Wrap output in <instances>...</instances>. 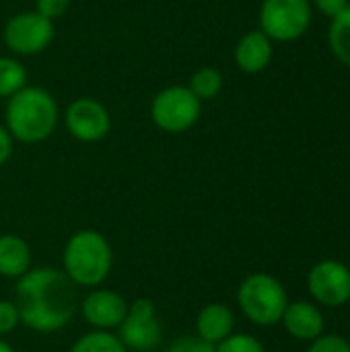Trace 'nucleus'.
Wrapping results in <instances>:
<instances>
[{"instance_id":"1","label":"nucleus","mask_w":350,"mask_h":352,"mask_svg":"<svg viewBox=\"0 0 350 352\" xmlns=\"http://www.w3.org/2000/svg\"><path fill=\"white\" fill-rule=\"evenodd\" d=\"M14 305L25 328L39 334L60 332L76 314V285L64 270L37 266L17 280Z\"/></svg>"},{"instance_id":"2","label":"nucleus","mask_w":350,"mask_h":352,"mask_svg":"<svg viewBox=\"0 0 350 352\" xmlns=\"http://www.w3.org/2000/svg\"><path fill=\"white\" fill-rule=\"evenodd\" d=\"M62 111L56 97L37 85H25L4 105V128L21 144L45 142L56 132Z\"/></svg>"},{"instance_id":"3","label":"nucleus","mask_w":350,"mask_h":352,"mask_svg":"<svg viewBox=\"0 0 350 352\" xmlns=\"http://www.w3.org/2000/svg\"><path fill=\"white\" fill-rule=\"evenodd\" d=\"M111 268L113 250L103 233L95 229H80L68 237L62 254V270L76 287H101Z\"/></svg>"},{"instance_id":"4","label":"nucleus","mask_w":350,"mask_h":352,"mask_svg":"<svg viewBox=\"0 0 350 352\" xmlns=\"http://www.w3.org/2000/svg\"><path fill=\"white\" fill-rule=\"evenodd\" d=\"M237 303L252 324L270 328L281 322L289 305V297L278 278L266 272H256L239 285Z\"/></svg>"},{"instance_id":"5","label":"nucleus","mask_w":350,"mask_h":352,"mask_svg":"<svg viewBox=\"0 0 350 352\" xmlns=\"http://www.w3.org/2000/svg\"><path fill=\"white\" fill-rule=\"evenodd\" d=\"M151 122L167 134H184L192 130L202 116V101L188 89V85L163 87L149 105Z\"/></svg>"},{"instance_id":"6","label":"nucleus","mask_w":350,"mask_h":352,"mask_svg":"<svg viewBox=\"0 0 350 352\" xmlns=\"http://www.w3.org/2000/svg\"><path fill=\"white\" fill-rule=\"evenodd\" d=\"M54 21L45 19L37 10H23L12 14L2 29V41L6 50L17 58H29L45 52L54 39Z\"/></svg>"},{"instance_id":"7","label":"nucleus","mask_w":350,"mask_h":352,"mask_svg":"<svg viewBox=\"0 0 350 352\" xmlns=\"http://www.w3.org/2000/svg\"><path fill=\"white\" fill-rule=\"evenodd\" d=\"M311 23L309 0H264L260 6V31L272 41H295Z\"/></svg>"},{"instance_id":"8","label":"nucleus","mask_w":350,"mask_h":352,"mask_svg":"<svg viewBox=\"0 0 350 352\" xmlns=\"http://www.w3.org/2000/svg\"><path fill=\"white\" fill-rule=\"evenodd\" d=\"M118 338L126 351L151 352L163 342V324L151 299H136L128 305V314L120 324Z\"/></svg>"},{"instance_id":"9","label":"nucleus","mask_w":350,"mask_h":352,"mask_svg":"<svg viewBox=\"0 0 350 352\" xmlns=\"http://www.w3.org/2000/svg\"><path fill=\"white\" fill-rule=\"evenodd\" d=\"M62 122L68 134L85 144H95L111 132V116L95 97H76L62 111Z\"/></svg>"},{"instance_id":"10","label":"nucleus","mask_w":350,"mask_h":352,"mask_svg":"<svg viewBox=\"0 0 350 352\" xmlns=\"http://www.w3.org/2000/svg\"><path fill=\"white\" fill-rule=\"evenodd\" d=\"M307 287L318 303L340 307L350 301V270L336 260H324L311 268Z\"/></svg>"},{"instance_id":"11","label":"nucleus","mask_w":350,"mask_h":352,"mask_svg":"<svg viewBox=\"0 0 350 352\" xmlns=\"http://www.w3.org/2000/svg\"><path fill=\"white\" fill-rule=\"evenodd\" d=\"M128 301L111 289H93L80 303V314L93 330L111 332L128 314Z\"/></svg>"},{"instance_id":"12","label":"nucleus","mask_w":350,"mask_h":352,"mask_svg":"<svg viewBox=\"0 0 350 352\" xmlns=\"http://www.w3.org/2000/svg\"><path fill=\"white\" fill-rule=\"evenodd\" d=\"M235 64L245 74H258L266 70L272 60V39L260 29L248 31L233 50Z\"/></svg>"},{"instance_id":"13","label":"nucleus","mask_w":350,"mask_h":352,"mask_svg":"<svg viewBox=\"0 0 350 352\" xmlns=\"http://www.w3.org/2000/svg\"><path fill=\"white\" fill-rule=\"evenodd\" d=\"M281 322L293 338L303 342H311L324 334V316L316 305L307 301L289 303Z\"/></svg>"},{"instance_id":"14","label":"nucleus","mask_w":350,"mask_h":352,"mask_svg":"<svg viewBox=\"0 0 350 352\" xmlns=\"http://www.w3.org/2000/svg\"><path fill=\"white\" fill-rule=\"evenodd\" d=\"M235 316L229 305L225 303H208L196 316V336L210 344H219L227 336L233 334Z\"/></svg>"},{"instance_id":"15","label":"nucleus","mask_w":350,"mask_h":352,"mask_svg":"<svg viewBox=\"0 0 350 352\" xmlns=\"http://www.w3.org/2000/svg\"><path fill=\"white\" fill-rule=\"evenodd\" d=\"M31 248L29 243L14 233L0 235V276L19 280L31 270Z\"/></svg>"},{"instance_id":"16","label":"nucleus","mask_w":350,"mask_h":352,"mask_svg":"<svg viewBox=\"0 0 350 352\" xmlns=\"http://www.w3.org/2000/svg\"><path fill=\"white\" fill-rule=\"evenodd\" d=\"M29 80L27 68L17 56H0V99H8L19 93Z\"/></svg>"},{"instance_id":"17","label":"nucleus","mask_w":350,"mask_h":352,"mask_svg":"<svg viewBox=\"0 0 350 352\" xmlns=\"http://www.w3.org/2000/svg\"><path fill=\"white\" fill-rule=\"evenodd\" d=\"M188 89L200 101H210V99H215L223 91V74L215 66H202V68H198L190 76Z\"/></svg>"},{"instance_id":"18","label":"nucleus","mask_w":350,"mask_h":352,"mask_svg":"<svg viewBox=\"0 0 350 352\" xmlns=\"http://www.w3.org/2000/svg\"><path fill=\"white\" fill-rule=\"evenodd\" d=\"M330 47L344 66H350V4L332 19Z\"/></svg>"},{"instance_id":"19","label":"nucleus","mask_w":350,"mask_h":352,"mask_svg":"<svg viewBox=\"0 0 350 352\" xmlns=\"http://www.w3.org/2000/svg\"><path fill=\"white\" fill-rule=\"evenodd\" d=\"M68 352H128L122 340L105 330H93L83 334Z\"/></svg>"},{"instance_id":"20","label":"nucleus","mask_w":350,"mask_h":352,"mask_svg":"<svg viewBox=\"0 0 350 352\" xmlns=\"http://www.w3.org/2000/svg\"><path fill=\"white\" fill-rule=\"evenodd\" d=\"M217 352H266V349L250 334H231L217 344Z\"/></svg>"},{"instance_id":"21","label":"nucleus","mask_w":350,"mask_h":352,"mask_svg":"<svg viewBox=\"0 0 350 352\" xmlns=\"http://www.w3.org/2000/svg\"><path fill=\"white\" fill-rule=\"evenodd\" d=\"M165 352H217V346L202 340L200 336L196 334H190V336H179L175 338Z\"/></svg>"},{"instance_id":"22","label":"nucleus","mask_w":350,"mask_h":352,"mask_svg":"<svg viewBox=\"0 0 350 352\" xmlns=\"http://www.w3.org/2000/svg\"><path fill=\"white\" fill-rule=\"evenodd\" d=\"M19 324H21V318H19V309L14 301L0 299V338L14 332Z\"/></svg>"},{"instance_id":"23","label":"nucleus","mask_w":350,"mask_h":352,"mask_svg":"<svg viewBox=\"0 0 350 352\" xmlns=\"http://www.w3.org/2000/svg\"><path fill=\"white\" fill-rule=\"evenodd\" d=\"M307 352H350V344L347 338L336 336V334H328V336H318L316 340H311V346Z\"/></svg>"},{"instance_id":"24","label":"nucleus","mask_w":350,"mask_h":352,"mask_svg":"<svg viewBox=\"0 0 350 352\" xmlns=\"http://www.w3.org/2000/svg\"><path fill=\"white\" fill-rule=\"evenodd\" d=\"M68 6H70V0H35L33 10H37L50 21H56L68 10Z\"/></svg>"},{"instance_id":"25","label":"nucleus","mask_w":350,"mask_h":352,"mask_svg":"<svg viewBox=\"0 0 350 352\" xmlns=\"http://www.w3.org/2000/svg\"><path fill=\"white\" fill-rule=\"evenodd\" d=\"M12 151H14V140L4 128V124H0V167L8 163V159L12 157Z\"/></svg>"},{"instance_id":"26","label":"nucleus","mask_w":350,"mask_h":352,"mask_svg":"<svg viewBox=\"0 0 350 352\" xmlns=\"http://www.w3.org/2000/svg\"><path fill=\"white\" fill-rule=\"evenodd\" d=\"M316 6H318L320 12L334 19L336 14H340L349 6V0H316Z\"/></svg>"},{"instance_id":"27","label":"nucleus","mask_w":350,"mask_h":352,"mask_svg":"<svg viewBox=\"0 0 350 352\" xmlns=\"http://www.w3.org/2000/svg\"><path fill=\"white\" fill-rule=\"evenodd\" d=\"M0 352H17V351H14L6 340H2V338H0Z\"/></svg>"}]
</instances>
